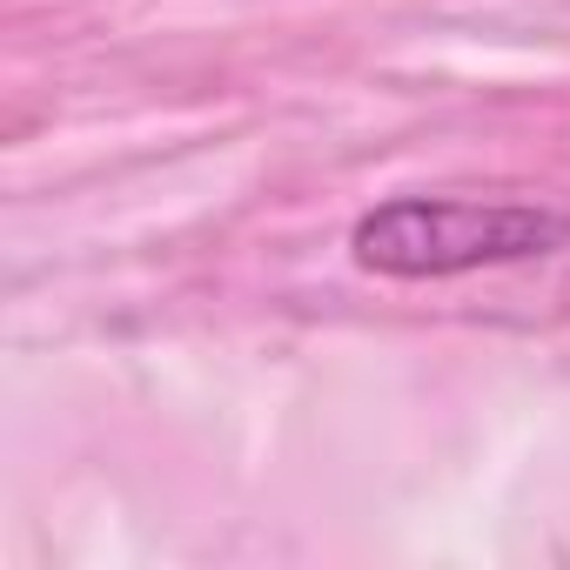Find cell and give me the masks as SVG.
Returning a JSON list of instances; mask_svg holds the SVG:
<instances>
[{"label":"cell","mask_w":570,"mask_h":570,"mask_svg":"<svg viewBox=\"0 0 570 570\" xmlns=\"http://www.w3.org/2000/svg\"><path fill=\"white\" fill-rule=\"evenodd\" d=\"M563 242H570V215L530 202H470V195H396L350 228L356 268L396 282L503 268V262L557 255Z\"/></svg>","instance_id":"1"}]
</instances>
